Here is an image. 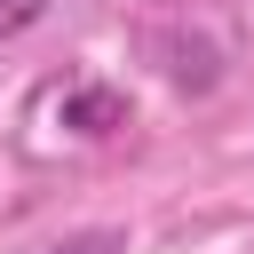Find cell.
Instances as JSON below:
<instances>
[{
    "label": "cell",
    "mask_w": 254,
    "mask_h": 254,
    "mask_svg": "<svg viewBox=\"0 0 254 254\" xmlns=\"http://www.w3.org/2000/svg\"><path fill=\"white\" fill-rule=\"evenodd\" d=\"M56 119L95 143V135H119V127H127V95H119V87H71V95L56 103Z\"/></svg>",
    "instance_id": "obj_1"
},
{
    "label": "cell",
    "mask_w": 254,
    "mask_h": 254,
    "mask_svg": "<svg viewBox=\"0 0 254 254\" xmlns=\"http://www.w3.org/2000/svg\"><path fill=\"white\" fill-rule=\"evenodd\" d=\"M56 0H0V40H16V32H32L40 16H48Z\"/></svg>",
    "instance_id": "obj_2"
},
{
    "label": "cell",
    "mask_w": 254,
    "mask_h": 254,
    "mask_svg": "<svg viewBox=\"0 0 254 254\" xmlns=\"http://www.w3.org/2000/svg\"><path fill=\"white\" fill-rule=\"evenodd\" d=\"M48 254H119V230H79V238H56Z\"/></svg>",
    "instance_id": "obj_3"
}]
</instances>
